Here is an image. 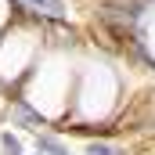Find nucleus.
<instances>
[{"label":"nucleus","mask_w":155,"mask_h":155,"mask_svg":"<svg viewBox=\"0 0 155 155\" xmlns=\"http://www.w3.org/2000/svg\"><path fill=\"white\" fill-rule=\"evenodd\" d=\"M36 144H40V152H47V155H69V152H65V144H61L58 137H51V134H43Z\"/></svg>","instance_id":"obj_1"},{"label":"nucleus","mask_w":155,"mask_h":155,"mask_svg":"<svg viewBox=\"0 0 155 155\" xmlns=\"http://www.w3.org/2000/svg\"><path fill=\"white\" fill-rule=\"evenodd\" d=\"M87 152H90V155H119L116 148H112V144H90Z\"/></svg>","instance_id":"obj_3"},{"label":"nucleus","mask_w":155,"mask_h":155,"mask_svg":"<svg viewBox=\"0 0 155 155\" xmlns=\"http://www.w3.org/2000/svg\"><path fill=\"white\" fill-rule=\"evenodd\" d=\"M0 148H4V155H22V141L15 134H4L0 137Z\"/></svg>","instance_id":"obj_2"}]
</instances>
